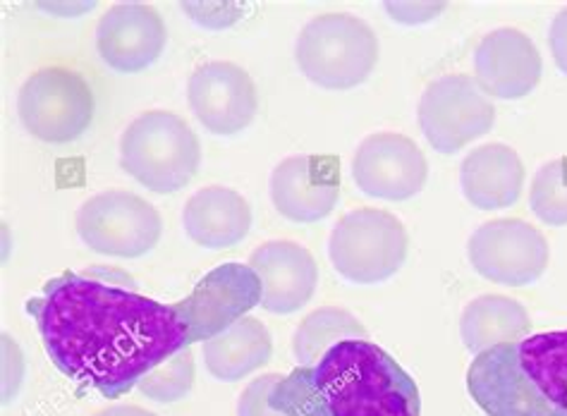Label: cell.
<instances>
[{"label": "cell", "instance_id": "1", "mask_svg": "<svg viewBox=\"0 0 567 416\" xmlns=\"http://www.w3.org/2000/svg\"><path fill=\"white\" fill-rule=\"evenodd\" d=\"M92 269L49 280L27 302L51 362L68 378L103 397L130 393L148 371L189 347L173 304L111 282Z\"/></svg>", "mask_w": 567, "mask_h": 416}, {"label": "cell", "instance_id": "2", "mask_svg": "<svg viewBox=\"0 0 567 416\" xmlns=\"http://www.w3.org/2000/svg\"><path fill=\"white\" fill-rule=\"evenodd\" d=\"M271 405L288 416H420L414 378L369 340H346L317 364L297 366L274 388Z\"/></svg>", "mask_w": 567, "mask_h": 416}, {"label": "cell", "instance_id": "3", "mask_svg": "<svg viewBox=\"0 0 567 416\" xmlns=\"http://www.w3.org/2000/svg\"><path fill=\"white\" fill-rule=\"evenodd\" d=\"M467 391L486 416H567V331L480 354L467 371Z\"/></svg>", "mask_w": 567, "mask_h": 416}, {"label": "cell", "instance_id": "4", "mask_svg": "<svg viewBox=\"0 0 567 416\" xmlns=\"http://www.w3.org/2000/svg\"><path fill=\"white\" fill-rule=\"evenodd\" d=\"M202 146L181 115L146 111L121 137V168L156 195L181 191L199 170Z\"/></svg>", "mask_w": 567, "mask_h": 416}, {"label": "cell", "instance_id": "5", "mask_svg": "<svg viewBox=\"0 0 567 416\" xmlns=\"http://www.w3.org/2000/svg\"><path fill=\"white\" fill-rule=\"evenodd\" d=\"M295 61L307 80L323 89L362 84L379 61V39L362 18L323 12L311 18L295 43Z\"/></svg>", "mask_w": 567, "mask_h": 416}, {"label": "cell", "instance_id": "6", "mask_svg": "<svg viewBox=\"0 0 567 416\" xmlns=\"http://www.w3.org/2000/svg\"><path fill=\"white\" fill-rule=\"evenodd\" d=\"M333 269L357 285H377L400 271L408 257V230L381 208H357L342 216L328 240Z\"/></svg>", "mask_w": 567, "mask_h": 416}, {"label": "cell", "instance_id": "7", "mask_svg": "<svg viewBox=\"0 0 567 416\" xmlns=\"http://www.w3.org/2000/svg\"><path fill=\"white\" fill-rule=\"evenodd\" d=\"M18 113L32 137L49 144L74 142L92 125V86L74 70L43 67L22 84Z\"/></svg>", "mask_w": 567, "mask_h": 416}, {"label": "cell", "instance_id": "8", "mask_svg": "<svg viewBox=\"0 0 567 416\" xmlns=\"http://www.w3.org/2000/svg\"><path fill=\"white\" fill-rule=\"evenodd\" d=\"M74 226L89 249L121 259L144 257L158 245L163 230L156 206L123 189L86 199L78 208Z\"/></svg>", "mask_w": 567, "mask_h": 416}, {"label": "cell", "instance_id": "9", "mask_svg": "<svg viewBox=\"0 0 567 416\" xmlns=\"http://www.w3.org/2000/svg\"><path fill=\"white\" fill-rule=\"evenodd\" d=\"M416 117L439 154H457L488 135L496 123V106L470 74H445L426 86Z\"/></svg>", "mask_w": 567, "mask_h": 416}, {"label": "cell", "instance_id": "10", "mask_svg": "<svg viewBox=\"0 0 567 416\" xmlns=\"http://www.w3.org/2000/svg\"><path fill=\"white\" fill-rule=\"evenodd\" d=\"M472 269L491 282L522 288L536 282L548 266L550 249L542 230L519 218H496L476 228L467 242Z\"/></svg>", "mask_w": 567, "mask_h": 416}, {"label": "cell", "instance_id": "11", "mask_svg": "<svg viewBox=\"0 0 567 416\" xmlns=\"http://www.w3.org/2000/svg\"><path fill=\"white\" fill-rule=\"evenodd\" d=\"M261 304L259 275L249 263H223L208 271L183 302L173 304L189 345L206 343Z\"/></svg>", "mask_w": 567, "mask_h": 416}, {"label": "cell", "instance_id": "12", "mask_svg": "<svg viewBox=\"0 0 567 416\" xmlns=\"http://www.w3.org/2000/svg\"><path fill=\"white\" fill-rule=\"evenodd\" d=\"M352 177L369 197L405 201L420 195L426 185L429 163L410 137L398 132H377L357 146Z\"/></svg>", "mask_w": 567, "mask_h": 416}, {"label": "cell", "instance_id": "13", "mask_svg": "<svg viewBox=\"0 0 567 416\" xmlns=\"http://www.w3.org/2000/svg\"><path fill=\"white\" fill-rule=\"evenodd\" d=\"M187 101L204 129L220 137L249 127L259 111L257 86L249 72L228 61L204 63L194 70L187 84Z\"/></svg>", "mask_w": 567, "mask_h": 416}, {"label": "cell", "instance_id": "14", "mask_svg": "<svg viewBox=\"0 0 567 416\" xmlns=\"http://www.w3.org/2000/svg\"><path fill=\"white\" fill-rule=\"evenodd\" d=\"M268 191L280 216L295 222H317L338 204L340 166L333 156H290L274 168Z\"/></svg>", "mask_w": 567, "mask_h": 416}, {"label": "cell", "instance_id": "15", "mask_svg": "<svg viewBox=\"0 0 567 416\" xmlns=\"http://www.w3.org/2000/svg\"><path fill=\"white\" fill-rule=\"evenodd\" d=\"M166 41V24L146 3H115L96 24V51L117 72L146 70L158 61Z\"/></svg>", "mask_w": 567, "mask_h": 416}, {"label": "cell", "instance_id": "16", "mask_svg": "<svg viewBox=\"0 0 567 416\" xmlns=\"http://www.w3.org/2000/svg\"><path fill=\"white\" fill-rule=\"evenodd\" d=\"M542 53L534 41L515 27H501L486 34L474 53V82L486 96L522 98L542 80Z\"/></svg>", "mask_w": 567, "mask_h": 416}, {"label": "cell", "instance_id": "17", "mask_svg": "<svg viewBox=\"0 0 567 416\" xmlns=\"http://www.w3.org/2000/svg\"><path fill=\"white\" fill-rule=\"evenodd\" d=\"M249 269L261 282V306L271 314H292L317 292L319 269L311 251L290 240H271L249 254Z\"/></svg>", "mask_w": 567, "mask_h": 416}, {"label": "cell", "instance_id": "18", "mask_svg": "<svg viewBox=\"0 0 567 416\" xmlns=\"http://www.w3.org/2000/svg\"><path fill=\"white\" fill-rule=\"evenodd\" d=\"M460 187L480 211L513 206L525 187V166L515 148L491 142L472 148L460 166Z\"/></svg>", "mask_w": 567, "mask_h": 416}, {"label": "cell", "instance_id": "19", "mask_svg": "<svg viewBox=\"0 0 567 416\" xmlns=\"http://www.w3.org/2000/svg\"><path fill=\"white\" fill-rule=\"evenodd\" d=\"M183 226L192 242L206 249H230L243 242L251 228V208L230 187L212 185L187 199Z\"/></svg>", "mask_w": 567, "mask_h": 416}, {"label": "cell", "instance_id": "20", "mask_svg": "<svg viewBox=\"0 0 567 416\" xmlns=\"http://www.w3.org/2000/svg\"><path fill=\"white\" fill-rule=\"evenodd\" d=\"M271 333L254 316L235 321L230 329L202 343L208 374L223 383L247 378L254 371L271 362Z\"/></svg>", "mask_w": 567, "mask_h": 416}, {"label": "cell", "instance_id": "21", "mask_svg": "<svg viewBox=\"0 0 567 416\" xmlns=\"http://www.w3.org/2000/svg\"><path fill=\"white\" fill-rule=\"evenodd\" d=\"M529 333L532 321L527 309L513 297L482 294L462 309L460 337L474 356L505 343H517Z\"/></svg>", "mask_w": 567, "mask_h": 416}, {"label": "cell", "instance_id": "22", "mask_svg": "<svg viewBox=\"0 0 567 416\" xmlns=\"http://www.w3.org/2000/svg\"><path fill=\"white\" fill-rule=\"evenodd\" d=\"M346 340H369L364 325L350 311L338 306H323L297 325L292 337V352L300 366L317 364L321 356Z\"/></svg>", "mask_w": 567, "mask_h": 416}, {"label": "cell", "instance_id": "23", "mask_svg": "<svg viewBox=\"0 0 567 416\" xmlns=\"http://www.w3.org/2000/svg\"><path fill=\"white\" fill-rule=\"evenodd\" d=\"M529 206L546 226H567V156L548 160L536 170L529 187Z\"/></svg>", "mask_w": 567, "mask_h": 416}, {"label": "cell", "instance_id": "24", "mask_svg": "<svg viewBox=\"0 0 567 416\" xmlns=\"http://www.w3.org/2000/svg\"><path fill=\"white\" fill-rule=\"evenodd\" d=\"M194 385V356L189 347H183L168 356L166 362L154 366L148 374L137 383V388L154 403L168 405L183 399Z\"/></svg>", "mask_w": 567, "mask_h": 416}, {"label": "cell", "instance_id": "25", "mask_svg": "<svg viewBox=\"0 0 567 416\" xmlns=\"http://www.w3.org/2000/svg\"><path fill=\"white\" fill-rule=\"evenodd\" d=\"M282 381L280 374L254 378L237 399V416H288L271 405L274 388Z\"/></svg>", "mask_w": 567, "mask_h": 416}, {"label": "cell", "instance_id": "26", "mask_svg": "<svg viewBox=\"0 0 567 416\" xmlns=\"http://www.w3.org/2000/svg\"><path fill=\"white\" fill-rule=\"evenodd\" d=\"M385 12H391V18L405 24H420L426 20H434L439 12H443L445 3H385Z\"/></svg>", "mask_w": 567, "mask_h": 416}, {"label": "cell", "instance_id": "27", "mask_svg": "<svg viewBox=\"0 0 567 416\" xmlns=\"http://www.w3.org/2000/svg\"><path fill=\"white\" fill-rule=\"evenodd\" d=\"M548 46L558 70L567 74V8H563L554 18V22H550Z\"/></svg>", "mask_w": 567, "mask_h": 416}, {"label": "cell", "instance_id": "28", "mask_svg": "<svg viewBox=\"0 0 567 416\" xmlns=\"http://www.w3.org/2000/svg\"><path fill=\"white\" fill-rule=\"evenodd\" d=\"M94 416H156V414L144 409V407H137V405H115L109 409H101Z\"/></svg>", "mask_w": 567, "mask_h": 416}]
</instances>
